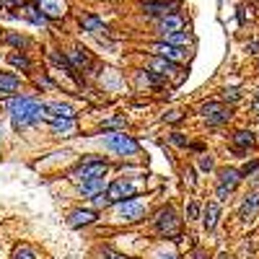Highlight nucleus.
<instances>
[{
	"label": "nucleus",
	"mask_w": 259,
	"mask_h": 259,
	"mask_svg": "<svg viewBox=\"0 0 259 259\" xmlns=\"http://www.w3.org/2000/svg\"><path fill=\"white\" fill-rule=\"evenodd\" d=\"M223 99L226 101H239L241 99V89H226L223 91Z\"/></svg>",
	"instance_id": "obj_35"
},
{
	"label": "nucleus",
	"mask_w": 259,
	"mask_h": 259,
	"mask_svg": "<svg viewBox=\"0 0 259 259\" xmlns=\"http://www.w3.org/2000/svg\"><path fill=\"white\" fill-rule=\"evenodd\" d=\"M106 171H109V163H106L104 158H83L73 171H70V179L75 184H83V182H91V179H106Z\"/></svg>",
	"instance_id": "obj_2"
},
{
	"label": "nucleus",
	"mask_w": 259,
	"mask_h": 259,
	"mask_svg": "<svg viewBox=\"0 0 259 259\" xmlns=\"http://www.w3.org/2000/svg\"><path fill=\"white\" fill-rule=\"evenodd\" d=\"M182 117H184V114H182V112H168V114H166V117H163V122H179V119H182Z\"/></svg>",
	"instance_id": "obj_39"
},
{
	"label": "nucleus",
	"mask_w": 259,
	"mask_h": 259,
	"mask_svg": "<svg viewBox=\"0 0 259 259\" xmlns=\"http://www.w3.org/2000/svg\"><path fill=\"white\" fill-rule=\"evenodd\" d=\"M18 16L31 21V24H36V26H47V16L41 13V8L36 3H21L18 6Z\"/></svg>",
	"instance_id": "obj_10"
},
{
	"label": "nucleus",
	"mask_w": 259,
	"mask_h": 259,
	"mask_svg": "<svg viewBox=\"0 0 259 259\" xmlns=\"http://www.w3.org/2000/svg\"><path fill=\"white\" fill-rule=\"evenodd\" d=\"M256 210H259V189L254 187L246 197H244L241 207H239V218H241V221H251V215H256Z\"/></svg>",
	"instance_id": "obj_11"
},
{
	"label": "nucleus",
	"mask_w": 259,
	"mask_h": 259,
	"mask_svg": "<svg viewBox=\"0 0 259 259\" xmlns=\"http://www.w3.org/2000/svg\"><path fill=\"white\" fill-rule=\"evenodd\" d=\"M212 166H215V163H212L210 156H202V158H200V168H202V171H212Z\"/></svg>",
	"instance_id": "obj_38"
},
{
	"label": "nucleus",
	"mask_w": 259,
	"mask_h": 259,
	"mask_svg": "<svg viewBox=\"0 0 259 259\" xmlns=\"http://www.w3.org/2000/svg\"><path fill=\"white\" fill-rule=\"evenodd\" d=\"M184 182H187L189 187L194 184V168H187V171H184Z\"/></svg>",
	"instance_id": "obj_41"
},
{
	"label": "nucleus",
	"mask_w": 259,
	"mask_h": 259,
	"mask_svg": "<svg viewBox=\"0 0 259 259\" xmlns=\"http://www.w3.org/2000/svg\"><path fill=\"white\" fill-rule=\"evenodd\" d=\"M254 96H256V101H259V85H256V89H254Z\"/></svg>",
	"instance_id": "obj_44"
},
{
	"label": "nucleus",
	"mask_w": 259,
	"mask_h": 259,
	"mask_svg": "<svg viewBox=\"0 0 259 259\" xmlns=\"http://www.w3.org/2000/svg\"><path fill=\"white\" fill-rule=\"evenodd\" d=\"M254 117H256V119H259V101H256V104H254Z\"/></svg>",
	"instance_id": "obj_42"
},
{
	"label": "nucleus",
	"mask_w": 259,
	"mask_h": 259,
	"mask_svg": "<svg viewBox=\"0 0 259 259\" xmlns=\"http://www.w3.org/2000/svg\"><path fill=\"white\" fill-rule=\"evenodd\" d=\"M104 148L112 150L117 156H138L140 153V143L133 135H124V130H117V133H104L101 138Z\"/></svg>",
	"instance_id": "obj_3"
},
{
	"label": "nucleus",
	"mask_w": 259,
	"mask_h": 259,
	"mask_svg": "<svg viewBox=\"0 0 259 259\" xmlns=\"http://www.w3.org/2000/svg\"><path fill=\"white\" fill-rule=\"evenodd\" d=\"M177 6H171V3H143V13L145 16H168V13H174Z\"/></svg>",
	"instance_id": "obj_20"
},
{
	"label": "nucleus",
	"mask_w": 259,
	"mask_h": 259,
	"mask_svg": "<svg viewBox=\"0 0 259 259\" xmlns=\"http://www.w3.org/2000/svg\"><path fill=\"white\" fill-rule=\"evenodd\" d=\"M153 226H156V231H158L161 236H166V239H177L179 231H182V223H179V218H177L174 207H161V210L156 212V218H153Z\"/></svg>",
	"instance_id": "obj_4"
},
{
	"label": "nucleus",
	"mask_w": 259,
	"mask_h": 259,
	"mask_svg": "<svg viewBox=\"0 0 259 259\" xmlns=\"http://www.w3.org/2000/svg\"><path fill=\"white\" fill-rule=\"evenodd\" d=\"M8 112L13 117V130H24L29 124L47 119V104H39L31 96H13L8 101Z\"/></svg>",
	"instance_id": "obj_1"
},
{
	"label": "nucleus",
	"mask_w": 259,
	"mask_h": 259,
	"mask_svg": "<svg viewBox=\"0 0 259 259\" xmlns=\"http://www.w3.org/2000/svg\"><path fill=\"white\" fill-rule=\"evenodd\" d=\"M8 62L16 65V68H21V70H31V60H29L24 52H11V55H8Z\"/></svg>",
	"instance_id": "obj_27"
},
{
	"label": "nucleus",
	"mask_w": 259,
	"mask_h": 259,
	"mask_svg": "<svg viewBox=\"0 0 259 259\" xmlns=\"http://www.w3.org/2000/svg\"><path fill=\"white\" fill-rule=\"evenodd\" d=\"M171 143H174V145H179V148H187V145H189V140H187L182 133H174V135H171Z\"/></svg>",
	"instance_id": "obj_36"
},
{
	"label": "nucleus",
	"mask_w": 259,
	"mask_h": 259,
	"mask_svg": "<svg viewBox=\"0 0 259 259\" xmlns=\"http://www.w3.org/2000/svg\"><path fill=\"white\" fill-rule=\"evenodd\" d=\"M50 60H52V62L57 65V68H62V70L68 73L70 78H75V75H78V70L73 68V62H70V57H65V55H60L57 50H50Z\"/></svg>",
	"instance_id": "obj_21"
},
{
	"label": "nucleus",
	"mask_w": 259,
	"mask_h": 259,
	"mask_svg": "<svg viewBox=\"0 0 259 259\" xmlns=\"http://www.w3.org/2000/svg\"><path fill=\"white\" fill-rule=\"evenodd\" d=\"M34 3H36V6H41V3H45V0H34Z\"/></svg>",
	"instance_id": "obj_45"
},
{
	"label": "nucleus",
	"mask_w": 259,
	"mask_h": 259,
	"mask_svg": "<svg viewBox=\"0 0 259 259\" xmlns=\"http://www.w3.org/2000/svg\"><path fill=\"white\" fill-rule=\"evenodd\" d=\"M187 218H189V221H194V218H200V205L194 202V200H192V202L187 205Z\"/></svg>",
	"instance_id": "obj_33"
},
{
	"label": "nucleus",
	"mask_w": 259,
	"mask_h": 259,
	"mask_svg": "<svg viewBox=\"0 0 259 259\" xmlns=\"http://www.w3.org/2000/svg\"><path fill=\"white\" fill-rule=\"evenodd\" d=\"M241 182H244V177H241V171H239V168L226 166V168H221V171H218V184H221V187H228L231 192H233L236 187H239Z\"/></svg>",
	"instance_id": "obj_13"
},
{
	"label": "nucleus",
	"mask_w": 259,
	"mask_h": 259,
	"mask_svg": "<svg viewBox=\"0 0 259 259\" xmlns=\"http://www.w3.org/2000/svg\"><path fill=\"white\" fill-rule=\"evenodd\" d=\"M18 89V78L11 75V73H0V91H6V94H13Z\"/></svg>",
	"instance_id": "obj_26"
},
{
	"label": "nucleus",
	"mask_w": 259,
	"mask_h": 259,
	"mask_svg": "<svg viewBox=\"0 0 259 259\" xmlns=\"http://www.w3.org/2000/svg\"><path fill=\"white\" fill-rule=\"evenodd\" d=\"M11 259H36V251L29 246V244H21L16 251H13V256Z\"/></svg>",
	"instance_id": "obj_28"
},
{
	"label": "nucleus",
	"mask_w": 259,
	"mask_h": 259,
	"mask_svg": "<svg viewBox=\"0 0 259 259\" xmlns=\"http://www.w3.org/2000/svg\"><path fill=\"white\" fill-rule=\"evenodd\" d=\"M254 143H256V138H254L251 130H236L233 138H231V145H233V150H236L239 156H244Z\"/></svg>",
	"instance_id": "obj_9"
},
{
	"label": "nucleus",
	"mask_w": 259,
	"mask_h": 259,
	"mask_svg": "<svg viewBox=\"0 0 259 259\" xmlns=\"http://www.w3.org/2000/svg\"><path fill=\"white\" fill-rule=\"evenodd\" d=\"M99 221V212L96 210H73L70 218H68V226L70 228H83V226H91Z\"/></svg>",
	"instance_id": "obj_12"
},
{
	"label": "nucleus",
	"mask_w": 259,
	"mask_h": 259,
	"mask_svg": "<svg viewBox=\"0 0 259 259\" xmlns=\"http://www.w3.org/2000/svg\"><path fill=\"white\" fill-rule=\"evenodd\" d=\"M78 192H80V197L94 200V197H99V194H104V192H106V179H91V182H83V184H78Z\"/></svg>",
	"instance_id": "obj_15"
},
{
	"label": "nucleus",
	"mask_w": 259,
	"mask_h": 259,
	"mask_svg": "<svg viewBox=\"0 0 259 259\" xmlns=\"http://www.w3.org/2000/svg\"><path fill=\"white\" fill-rule=\"evenodd\" d=\"M106 197H109L112 205H119L124 200H133L135 197V184L127 182V179H117V182H112L109 187H106Z\"/></svg>",
	"instance_id": "obj_6"
},
{
	"label": "nucleus",
	"mask_w": 259,
	"mask_h": 259,
	"mask_svg": "<svg viewBox=\"0 0 259 259\" xmlns=\"http://www.w3.org/2000/svg\"><path fill=\"white\" fill-rule=\"evenodd\" d=\"M50 130H52L55 135L70 138L75 133V119H50Z\"/></svg>",
	"instance_id": "obj_19"
},
{
	"label": "nucleus",
	"mask_w": 259,
	"mask_h": 259,
	"mask_svg": "<svg viewBox=\"0 0 259 259\" xmlns=\"http://www.w3.org/2000/svg\"><path fill=\"white\" fill-rule=\"evenodd\" d=\"M47 119H75V112L70 104L52 101V104H47Z\"/></svg>",
	"instance_id": "obj_14"
},
{
	"label": "nucleus",
	"mask_w": 259,
	"mask_h": 259,
	"mask_svg": "<svg viewBox=\"0 0 259 259\" xmlns=\"http://www.w3.org/2000/svg\"><path fill=\"white\" fill-rule=\"evenodd\" d=\"M104 259H112V256H104Z\"/></svg>",
	"instance_id": "obj_46"
},
{
	"label": "nucleus",
	"mask_w": 259,
	"mask_h": 259,
	"mask_svg": "<svg viewBox=\"0 0 259 259\" xmlns=\"http://www.w3.org/2000/svg\"><path fill=\"white\" fill-rule=\"evenodd\" d=\"M78 24L83 26V31H91V34H101V31H106L104 21H101L99 16H94V13H83V16H78Z\"/></svg>",
	"instance_id": "obj_17"
},
{
	"label": "nucleus",
	"mask_w": 259,
	"mask_h": 259,
	"mask_svg": "<svg viewBox=\"0 0 259 259\" xmlns=\"http://www.w3.org/2000/svg\"><path fill=\"white\" fill-rule=\"evenodd\" d=\"M223 109H226L223 101H205V104L200 106V114H202L205 119H210V117H215V114H221Z\"/></svg>",
	"instance_id": "obj_25"
},
{
	"label": "nucleus",
	"mask_w": 259,
	"mask_h": 259,
	"mask_svg": "<svg viewBox=\"0 0 259 259\" xmlns=\"http://www.w3.org/2000/svg\"><path fill=\"white\" fill-rule=\"evenodd\" d=\"M39 8H41V13L47 16V21H50V18H52V21H55V18H65V6L55 3V0H45Z\"/></svg>",
	"instance_id": "obj_23"
},
{
	"label": "nucleus",
	"mask_w": 259,
	"mask_h": 259,
	"mask_svg": "<svg viewBox=\"0 0 259 259\" xmlns=\"http://www.w3.org/2000/svg\"><path fill=\"white\" fill-rule=\"evenodd\" d=\"M6 41H8V45H13V47H18V52L29 47V39L21 36V34H6Z\"/></svg>",
	"instance_id": "obj_29"
},
{
	"label": "nucleus",
	"mask_w": 259,
	"mask_h": 259,
	"mask_svg": "<svg viewBox=\"0 0 259 259\" xmlns=\"http://www.w3.org/2000/svg\"><path fill=\"white\" fill-rule=\"evenodd\" d=\"M104 130H112V133H117V130H124V117H112L104 122Z\"/></svg>",
	"instance_id": "obj_31"
},
{
	"label": "nucleus",
	"mask_w": 259,
	"mask_h": 259,
	"mask_svg": "<svg viewBox=\"0 0 259 259\" xmlns=\"http://www.w3.org/2000/svg\"><path fill=\"white\" fill-rule=\"evenodd\" d=\"M163 41H166V45H174V47L187 50L189 45H194V36H192L189 31H179V34H171V36H166Z\"/></svg>",
	"instance_id": "obj_24"
},
{
	"label": "nucleus",
	"mask_w": 259,
	"mask_h": 259,
	"mask_svg": "<svg viewBox=\"0 0 259 259\" xmlns=\"http://www.w3.org/2000/svg\"><path fill=\"white\" fill-rule=\"evenodd\" d=\"M256 70H259V65H256Z\"/></svg>",
	"instance_id": "obj_47"
},
{
	"label": "nucleus",
	"mask_w": 259,
	"mask_h": 259,
	"mask_svg": "<svg viewBox=\"0 0 259 259\" xmlns=\"http://www.w3.org/2000/svg\"><path fill=\"white\" fill-rule=\"evenodd\" d=\"M94 205L96 207H109L112 202H109V197H106V192H104V194H99V197H94Z\"/></svg>",
	"instance_id": "obj_37"
},
{
	"label": "nucleus",
	"mask_w": 259,
	"mask_h": 259,
	"mask_svg": "<svg viewBox=\"0 0 259 259\" xmlns=\"http://www.w3.org/2000/svg\"><path fill=\"white\" fill-rule=\"evenodd\" d=\"M231 194H233V192H231L228 187H221V184H218V187H215V197H218V202H223V200H228V197H231Z\"/></svg>",
	"instance_id": "obj_34"
},
{
	"label": "nucleus",
	"mask_w": 259,
	"mask_h": 259,
	"mask_svg": "<svg viewBox=\"0 0 259 259\" xmlns=\"http://www.w3.org/2000/svg\"><path fill=\"white\" fill-rule=\"evenodd\" d=\"M158 31H161V36H163V39H166V36H171V34L184 31V18H182L179 13H168V16H163V18L158 21Z\"/></svg>",
	"instance_id": "obj_8"
},
{
	"label": "nucleus",
	"mask_w": 259,
	"mask_h": 259,
	"mask_svg": "<svg viewBox=\"0 0 259 259\" xmlns=\"http://www.w3.org/2000/svg\"><path fill=\"white\" fill-rule=\"evenodd\" d=\"M246 52H251V55L259 52V39H251V41H249V45H246Z\"/></svg>",
	"instance_id": "obj_40"
},
{
	"label": "nucleus",
	"mask_w": 259,
	"mask_h": 259,
	"mask_svg": "<svg viewBox=\"0 0 259 259\" xmlns=\"http://www.w3.org/2000/svg\"><path fill=\"white\" fill-rule=\"evenodd\" d=\"M231 117H233V114H231V109H223L221 114H215V117H210V119H207V124H210V127H218V124L228 122Z\"/></svg>",
	"instance_id": "obj_30"
},
{
	"label": "nucleus",
	"mask_w": 259,
	"mask_h": 259,
	"mask_svg": "<svg viewBox=\"0 0 259 259\" xmlns=\"http://www.w3.org/2000/svg\"><path fill=\"white\" fill-rule=\"evenodd\" d=\"M70 62H73V68H75V70H89L91 65H94L91 55L85 52L83 47H75V50L70 52Z\"/></svg>",
	"instance_id": "obj_18"
},
{
	"label": "nucleus",
	"mask_w": 259,
	"mask_h": 259,
	"mask_svg": "<svg viewBox=\"0 0 259 259\" xmlns=\"http://www.w3.org/2000/svg\"><path fill=\"white\" fill-rule=\"evenodd\" d=\"M158 259H179V256H174V254H168V256H158Z\"/></svg>",
	"instance_id": "obj_43"
},
{
	"label": "nucleus",
	"mask_w": 259,
	"mask_h": 259,
	"mask_svg": "<svg viewBox=\"0 0 259 259\" xmlns=\"http://www.w3.org/2000/svg\"><path fill=\"white\" fill-rule=\"evenodd\" d=\"M221 221V202H207L205 210H202V226L205 231H212Z\"/></svg>",
	"instance_id": "obj_16"
},
{
	"label": "nucleus",
	"mask_w": 259,
	"mask_h": 259,
	"mask_svg": "<svg viewBox=\"0 0 259 259\" xmlns=\"http://www.w3.org/2000/svg\"><path fill=\"white\" fill-rule=\"evenodd\" d=\"M239 171H241V177H244V179H246V177L251 179V177L256 174V171H259V161H249V163H244Z\"/></svg>",
	"instance_id": "obj_32"
},
{
	"label": "nucleus",
	"mask_w": 259,
	"mask_h": 259,
	"mask_svg": "<svg viewBox=\"0 0 259 259\" xmlns=\"http://www.w3.org/2000/svg\"><path fill=\"white\" fill-rule=\"evenodd\" d=\"M150 52H153L156 57H163V60H168V62H184L187 57H189V52L187 50H182V47H174V45H166V41H156L153 47H150Z\"/></svg>",
	"instance_id": "obj_7"
},
{
	"label": "nucleus",
	"mask_w": 259,
	"mask_h": 259,
	"mask_svg": "<svg viewBox=\"0 0 259 259\" xmlns=\"http://www.w3.org/2000/svg\"><path fill=\"white\" fill-rule=\"evenodd\" d=\"M114 215H117V221H122V223H138V221L145 218V205L140 200H135V197L124 200V202L114 205Z\"/></svg>",
	"instance_id": "obj_5"
},
{
	"label": "nucleus",
	"mask_w": 259,
	"mask_h": 259,
	"mask_svg": "<svg viewBox=\"0 0 259 259\" xmlns=\"http://www.w3.org/2000/svg\"><path fill=\"white\" fill-rule=\"evenodd\" d=\"M153 70H156V75L166 78V75H171V73H179V65H177V62H168V60H163V57H156V60H153Z\"/></svg>",
	"instance_id": "obj_22"
}]
</instances>
